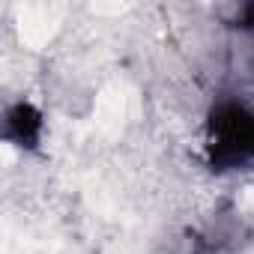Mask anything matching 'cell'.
I'll return each mask as SVG.
<instances>
[{"label": "cell", "mask_w": 254, "mask_h": 254, "mask_svg": "<svg viewBox=\"0 0 254 254\" xmlns=\"http://www.w3.org/2000/svg\"><path fill=\"white\" fill-rule=\"evenodd\" d=\"M209 165L212 171L254 168V111L239 102H221L209 117Z\"/></svg>", "instance_id": "1"}, {"label": "cell", "mask_w": 254, "mask_h": 254, "mask_svg": "<svg viewBox=\"0 0 254 254\" xmlns=\"http://www.w3.org/2000/svg\"><path fill=\"white\" fill-rule=\"evenodd\" d=\"M15 129H21V147H33L36 135H39V114L30 105H15L6 114V135H15Z\"/></svg>", "instance_id": "2"}]
</instances>
